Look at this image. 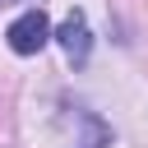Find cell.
<instances>
[{
    "label": "cell",
    "instance_id": "1",
    "mask_svg": "<svg viewBox=\"0 0 148 148\" xmlns=\"http://www.w3.org/2000/svg\"><path fill=\"white\" fill-rule=\"evenodd\" d=\"M9 46L18 51V56H37L46 42H51V23H46V14L42 9H28V14H18L14 23H9Z\"/></svg>",
    "mask_w": 148,
    "mask_h": 148
},
{
    "label": "cell",
    "instance_id": "2",
    "mask_svg": "<svg viewBox=\"0 0 148 148\" xmlns=\"http://www.w3.org/2000/svg\"><path fill=\"white\" fill-rule=\"evenodd\" d=\"M56 42L65 46V56H69L74 65H83V60H88V51H92V37H88V23H83V14H79V9H74V14H69L60 28H56Z\"/></svg>",
    "mask_w": 148,
    "mask_h": 148
},
{
    "label": "cell",
    "instance_id": "3",
    "mask_svg": "<svg viewBox=\"0 0 148 148\" xmlns=\"http://www.w3.org/2000/svg\"><path fill=\"white\" fill-rule=\"evenodd\" d=\"M83 125H88V139H83L79 148H106V143H111V130H106L97 116H83Z\"/></svg>",
    "mask_w": 148,
    "mask_h": 148
},
{
    "label": "cell",
    "instance_id": "4",
    "mask_svg": "<svg viewBox=\"0 0 148 148\" xmlns=\"http://www.w3.org/2000/svg\"><path fill=\"white\" fill-rule=\"evenodd\" d=\"M0 5H9V0H0Z\"/></svg>",
    "mask_w": 148,
    "mask_h": 148
}]
</instances>
